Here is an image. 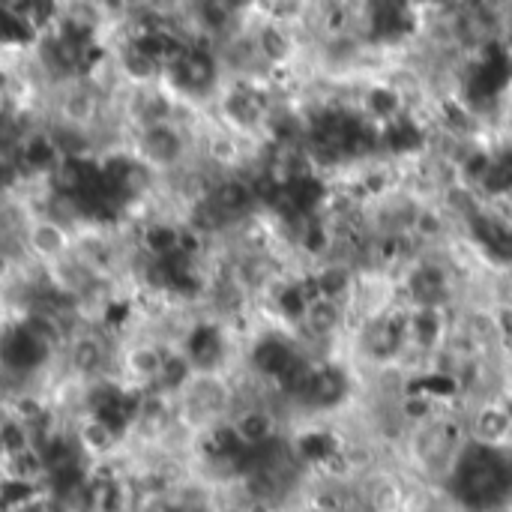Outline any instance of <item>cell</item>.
Listing matches in <instances>:
<instances>
[{
	"instance_id": "5b68a950",
	"label": "cell",
	"mask_w": 512,
	"mask_h": 512,
	"mask_svg": "<svg viewBox=\"0 0 512 512\" xmlns=\"http://www.w3.org/2000/svg\"><path fill=\"white\" fill-rule=\"evenodd\" d=\"M24 243H27V252L48 267V264L60 261L72 249V231L66 225L54 222V219L33 216L30 225H27Z\"/></svg>"
},
{
	"instance_id": "3957f363",
	"label": "cell",
	"mask_w": 512,
	"mask_h": 512,
	"mask_svg": "<svg viewBox=\"0 0 512 512\" xmlns=\"http://www.w3.org/2000/svg\"><path fill=\"white\" fill-rule=\"evenodd\" d=\"M171 402H174L177 420L186 423L198 438L213 435L231 423L234 408H237L231 372L192 369L186 381L174 390Z\"/></svg>"
},
{
	"instance_id": "8992f818",
	"label": "cell",
	"mask_w": 512,
	"mask_h": 512,
	"mask_svg": "<svg viewBox=\"0 0 512 512\" xmlns=\"http://www.w3.org/2000/svg\"><path fill=\"white\" fill-rule=\"evenodd\" d=\"M504 399L512 405V357L507 360V369H504Z\"/></svg>"
},
{
	"instance_id": "6da1fadb",
	"label": "cell",
	"mask_w": 512,
	"mask_h": 512,
	"mask_svg": "<svg viewBox=\"0 0 512 512\" xmlns=\"http://www.w3.org/2000/svg\"><path fill=\"white\" fill-rule=\"evenodd\" d=\"M468 447V432L456 393L441 396L429 411L417 414L396 450V462L405 474L444 489L462 450Z\"/></svg>"
},
{
	"instance_id": "277c9868",
	"label": "cell",
	"mask_w": 512,
	"mask_h": 512,
	"mask_svg": "<svg viewBox=\"0 0 512 512\" xmlns=\"http://www.w3.org/2000/svg\"><path fill=\"white\" fill-rule=\"evenodd\" d=\"M426 204L429 201H423L405 183L387 186L363 198V237L381 249L411 246Z\"/></svg>"
},
{
	"instance_id": "7a4b0ae2",
	"label": "cell",
	"mask_w": 512,
	"mask_h": 512,
	"mask_svg": "<svg viewBox=\"0 0 512 512\" xmlns=\"http://www.w3.org/2000/svg\"><path fill=\"white\" fill-rule=\"evenodd\" d=\"M447 498L462 512H483L512 498V453L471 444L462 450L450 480Z\"/></svg>"
},
{
	"instance_id": "52a82bcc",
	"label": "cell",
	"mask_w": 512,
	"mask_h": 512,
	"mask_svg": "<svg viewBox=\"0 0 512 512\" xmlns=\"http://www.w3.org/2000/svg\"><path fill=\"white\" fill-rule=\"evenodd\" d=\"M483 512H512V498L510 501H504V504H495V507H489V510Z\"/></svg>"
}]
</instances>
